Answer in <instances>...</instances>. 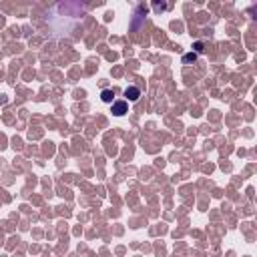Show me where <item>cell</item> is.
Wrapping results in <instances>:
<instances>
[{
	"label": "cell",
	"instance_id": "obj_2",
	"mask_svg": "<svg viewBox=\"0 0 257 257\" xmlns=\"http://www.w3.org/2000/svg\"><path fill=\"white\" fill-rule=\"evenodd\" d=\"M112 112H114V114H118V116H120V114H124V112H126V102H124V100L112 102Z\"/></svg>",
	"mask_w": 257,
	"mask_h": 257
},
{
	"label": "cell",
	"instance_id": "obj_1",
	"mask_svg": "<svg viewBox=\"0 0 257 257\" xmlns=\"http://www.w3.org/2000/svg\"><path fill=\"white\" fill-rule=\"evenodd\" d=\"M124 96H126V100H139V96H141V90L137 88V86H128L126 90H124Z\"/></svg>",
	"mask_w": 257,
	"mask_h": 257
},
{
	"label": "cell",
	"instance_id": "obj_3",
	"mask_svg": "<svg viewBox=\"0 0 257 257\" xmlns=\"http://www.w3.org/2000/svg\"><path fill=\"white\" fill-rule=\"evenodd\" d=\"M112 96H114L112 90H102V92H100V98H102L104 102H112Z\"/></svg>",
	"mask_w": 257,
	"mask_h": 257
}]
</instances>
